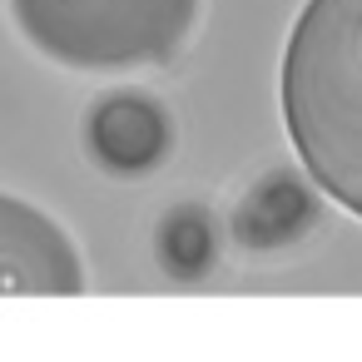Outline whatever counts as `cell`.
Listing matches in <instances>:
<instances>
[{
    "label": "cell",
    "instance_id": "3957f363",
    "mask_svg": "<svg viewBox=\"0 0 362 362\" xmlns=\"http://www.w3.org/2000/svg\"><path fill=\"white\" fill-rule=\"evenodd\" d=\"M85 288L75 238L35 204L0 194V293L70 298Z\"/></svg>",
    "mask_w": 362,
    "mask_h": 362
},
{
    "label": "cell",
    "instance_id": "6da1fadb",
    "mask_svg": "<svg viewBox=\"0 0 362 362\" xmlns=\"http://www.w3.org/2000/svg\"><path fill=\"white\" fill-rule=\"evenodd\" d=\"M278 105L308 179L362 218V0H303L283 45Z\"/></svg>",
    "mask_w": 362,
    "mask_h": 362
},
{
    "label": "cell",
    "instance_id": "277c9868",
    "mask_svg": "<svg viewBox=\"0 0 362 362\" xmlns=\"http://www.w3.org/2000/svg\"><path fill=\"white\" fill-rule=\"evenodd\" d=\"M85 144L110 174H149L174 144L169 115L144 95H105L85 119Z\"/></svg>",
    "mask_w": 362,
    "mask_h": 362
},
{
    "label": "cell",
    "instance_id": "7a4b0ae2",
    "mask_svg": "<svg viewBox=\"0 0 362 362\" xmlns=\"http://www.w3.org/2000/svg\"><path fill=\"white\" fill-rule=\"evenodd\" d=\"M21 40L80 75H134L174 65L204 0H6Z\"/></svg>",
    "mask_w": 362,
    "mask_h": 362
}]
</instances>
